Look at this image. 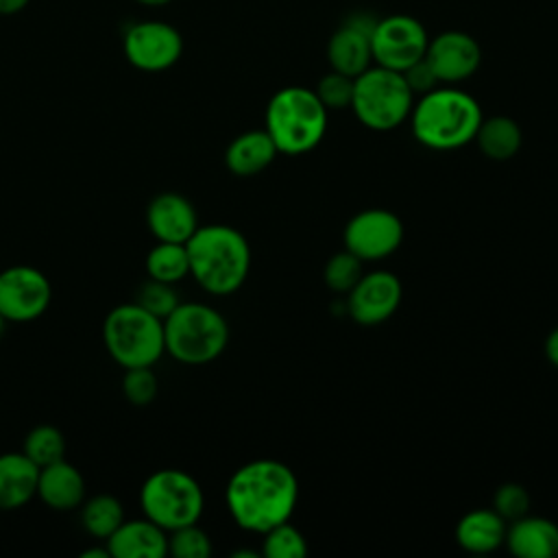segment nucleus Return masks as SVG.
I'll use <instances>...</instances> for the list:
<instances>
[{
  "mask_svg": "<svg viewBox=\"0 0 558 558\" xmlns=\"http://www.w3.org/2000/svg\"><path fill=\"white\" fill-rule=\"evenodd\" d=\"M225 501L231 519L242 530L264 534L290 521L299 501V480L294 471L279 460H253L229 477Z\"/></svg>",
  "mask_w": 558,
  "mask_h": 558,
  "instance_id": "nucleus-1",
  "label": "nucleus"
},
{
  "mask_svg": "<svg viewBox=\"0 0 558 558\" xmlns=\"http://www.w3.org/2000/svg\"><path fill=\"white\" fill-rule=\"evenodd\" d=\"M185 248L192 279L209 294H231L248 277L251 246L235 227L198 225Z\"/></svg>",
  "mask_w": 558,
  "mask_h": 558,
  "instance_id": "nucleus-2",
  "label": "nucleus"
},
{
  "mask_svg": "<svg viewBox=\"0 0 558 558\" xmlns=\"http://www.w3.org/2000/svg\"><path fill=\"white\" fill-rule=\"evenodd\" d=\"M484 120L480 102L453 87L438 85L418 96L410 111V124L416 142L432 150H456L475 140Z\"/></svg>",
  "mask_w": 558,
  "mask_h": 558,
  "instance_id": "nucleus-3",
  "label": "nucleus"
},
{
  "mask_svg": "<svg viewBox=\"0 0 558 558\" xmlns=\"http://www.w3.org/2000/svg\"><path fill=\"white\" fill-rule=\"evenodd\" d=\"M327 107L314 89L290 85L272 94L266 105V133L279 153L303 155L314 150L327 133Z\"/></svg>",
  "mask_w": 558,
  "mask_h": 558,
  "instance_id": "nucleus-4",
  "label": "nucleus"
},
{
  "mask_svg": "<svg viewBox=\"0 0 558 558\" xmlns=\"http://www.w3.org/2000/svg\"><path fill=\"white\" fill-rule=\"evenodd\" d=\"M166 353L181 364L198 366L214 362L229 342L225 316L207 303H179L163 318Z\"/></svg>",
  "mask_w": 558,
  "mask_h": 558,
  "instance_id": "nucleus-5",
  "label": "nucleus"
},
{
  "mask_svg": "<svg viewBox=\"0 0 558 558\" xmlns=\"http://www.w3.org/2000/svg\"><path fill=\"white\" fill-rule=\"evenodd\" d=\"M102 340L111 360L122 368L155 366L166 353L163 320L135 301L116 305L105 316Z\"/></svg>",
  "mask_w": 558,
  "mask_h": 558,
  "instance_id": "nucleus-6",
  "label": "nucleus"
},
{
  "mask_svg": "<svg viewBox=\"0 0 558 558\" xmlns=\"http://www.w3.org/2000/svg\"><path fill=\"white\" fill-rule=\"evenodd\" d=\"M414 107V94L397 70L371 65L353 81L351 111L371 131L401 126Z\"/></svg>",
  "mask_w": 558,
  "mask_h": 558,
  "instance_id": "nucleus-7",
  "label": "nucleus"
},
{
  "mask_svg": "<svg viewBox=\"0 0 558 558\" xmlns=\"http://www.w3.org/2000/svg\"><path fill=\"white\" fill-rule=\"evenodd\" d=\"M140 506L146 519L172 532L198 523L205 495L201 484L181 469H159L150 473L140 488Z\"/></svg>",
  "mask_w": 558,
  "mask_h": 558,
  "instance_id": "nucleus-8",
  "label": "nucleus"
},
{
  "mask_svg": "<svg viewBox=\"0 0 558 558\" xmlns=\"http://www.w3.org/2000/svg\"><path fill=\"white\" fill-rule=\"evenodd\" d=\"M427 44L429 35L416 17L405 13L377 17L371 37L373 63L403 72L425 57Z\"/></svg>",
  "mask_w": 558,
  "mask_h": 558,
  "instance_id": "nucleus-9",
  "label": "nucleus"
},
{
  "mask_svg": "<svg viewBox=\"0 0 558 558\" xmlns=\"http://www.w3.org/2000/svg\"><path fill=\"white\" fill-rule=\"evenodd\" d=\"M50 301L52 286L39 268L17 264L0 270V314L7 323L37 320Z\"/></svg>",
  "mask_w": 558,
  "mask_h": 558,
  "instance_id": "nucleus-10",
  "label": "nucleus"
},
{
  "mask_svg": "<svg viewBox=\"0 0 558 558\" xmlns=\"http://www.w3.org/2000/svg\"><path fill=\"white\" fill-rule=\"evenodd\" d=\"M344 248L362 262L384 259L403 242V222L397 214L381 207H371L355 214L344 227Z\"/></svg>",
  "mask_w": 558,
  "mask_h": 558,
  "instance_id": "nucleus-11",
  "label": "nucleus"
},
{
  "mask_svg": "<svg viewBox=\"0 0 558 558\" xmlns=\"http://www.w3.org/2000/svg\"><path fill=\"white\" fill-rule=\"evenodd\" d=\"M122 46L129 63L142 72H163L172 68L183 52L179 31L157 20L133 24L124 33Z\"/></svg>",
  "mask_w": 558,
  "mask_h": 558,
  "instance_id": "nucleus-12",
  "label": "nucleus"
},
{
  "mask_svg": "<svg viewBox=\"0 0 558 558\" xmlns=\"http://www.w3.org/2000/svg\"><path fill=\"white\" fill-rule=\"evenodd\" d=\"M403 288L395 272H366L347 292V314L360 325H379L397 312Z\"/></svg>",
  "mask_w": 558,
  "mask_h": 558,
  "instance_id": "nucleus-13",
  "label": "nucleus"
},
{
  "mask_svg": "<svg viewBox=\"0 0 558 558\" xmlns=\"http://www.w3.org/2000/svg\"><path fill=\"white\" fill-rule=\"evenodd\" d=\"M425 59L440 85H456L471 78L482 63L480 44L462 31H445L429 39Z\"/></svg>",
  "mask_w": 558,
  "mask_h": 558,
  "instance_id": "nucleus-14",
  "label": "nucleus"
},
{
  "mask_svg": "<svg viewBox=\"0 0 558 558\" xmlns=\"http://www.w3.org/2000/svg\"><path fill=\"white\" fill-rule=\"evenodd\" d=\"M375 22L377 17L371 13H353L333 31L327 44V59L331 70L355 78L373 65L371 37Z\"/></svg>",
  "mask_w": 558,
  "mask_h": 558,
  "instance_id": "nucleus-15",
  "label": "nucleus"
},
{
  "mask_svg": "<svg viewBox=\"0 0 558 558\" xmlns=\"http://www.w3.org/2000/svg\"><path fill=\"white\" fill-rule=\"evenodd\" d=\"M146 227L157 242L185 244L198 229V216L183 194L161 192L146 207Z\"/></svg>",
  "mask_w": 558,
  "mask_h": 558,
  "instance_id": "nucleus-16",
  "label": "nucleus"
},
{
  "mask_svg": "<svg viewBox=\"0 0 558 558\" xmlns=\"http://www.w3.org/2000/svg\"><path fill=\"white\" fill-rule=\"evenodd\" d=\"M111 558H163L168 556V532L150 519H124L105 541Z\"/></svg>",
  "mask_w": 558,
  "mask_h": 558,
  "instance_id": "nucleus-17",
  "label": "nucleus"
},
{
  "mask_svg": "<svg viewBox=\"0 0 558 558\" xmlns=\"http://www.w3.org/2000/svg\"><path fill=\"white\" fill-rule=\"evenodd\" d=\"M37 497L52 510H76L85 501V477L74 464L65 462V458L39 466Z\"/></svg>",
  "mask_w": 558,
  "mask_h": 558,
  "instance_id": "nucleus-18",
  "label": "nucleus"
},
{
  "mask_svg": "<svg viewBox=\"0 0 558 558\" xmlns=\"http://www.w3.org/2000/svg\"><path fill=\"white\" fill-rule=\"evenodd\" d=\"M504 545L517 558H556L558 525L545 517L525 514L508 525Z\"/></svg>",
  "mask_w": 558,
  "mask_h": 558,
  "instance_id": "nucleus-19",
  "label": "nucleus"
},
{
  "mask_svg": "<svg viewBox=\"0 0 558 558\" xmlns=\"http://www.w3.org/2000/svg\"><path fill=\"white\" fill-rule=\"evenodd\" d=\"M39 466L24 451L0 453V510L11 512L37 495Z\"/></svg>",
  "mask_w": 558,
  "mask_h": 558,
  "instance_id": "nucleus-20",
  "label": "nucleus"
},
{
  "mask_svg": "<svg viewBox=\"0 0 558 558\" xmlns=\"http://www.w3.org/2000/svg\"><path fill=\"white\" fill-rule=\"evenodd\" d=\"M279 155L272 137L262 131H246L231 140L225 150V163L235 177H253L266 170Z\"/></svg>",
  "mask_w": 558,
  "mask_h": 558,
  "instance_id": "nucleus-21",
  "label": "nucleus"
},
{
  "mask_svg": "<svg viewBox=\"0 0 558 558\" xmlns=\"http://www.w3.org/2000/svg\"><path fill=\"white\" fill-rule=\"evenodd\" d=\"M508 523L490 510H471L456 525V543L469 554H490L506 541Z\"/></svg>",
  "mask_w": 558,
  "mask_h": 558,
  "instance_id": "nucleus-22",
  "label": "nucleus"
},
{
  "mask_svg": "<svg viewBox=\"0 0 558 558\" xmlns=\"http://www.w3.org/2000/svg\"><path fill=\"white\" fill-rule=\"evenodd\" d=\"M480 150L493 159V161H508L512 159L523 142V133L521 126L517 124V120L508 118V116H490L484 118L475 140Z\"/></svg>",
  "mask_w": 558,
  "mask_h": 558,
  "instance_id": "nucleus-23",
  "label": "nucleus"
},
{
  "mask_svg": "<svg viewBox=\"0 0 558 558\" xmlns=\"http://www.w3.org/2000/svg\"><path fill=\"white\" fill-rule=\"evenodd\" d=\"M124 521V508L113 495L100 493L81 504L83 530L100 541H107Z\"/></svg>",
  "mask_w": 558,
  "mask_h": 558,
  "instance_id": "nucleus-24",
  "label": "nucleus"
},
{
  "mask_svg": "<svg viewBox=\"0 0 558 558\" xmlns=\"http://www.w3.org/2000/svg\"><path fill=\"white\" fill-rule=\"evenodd\" d=\"M148 279L163 283H179L190 275V259L185 244L177 242H157L146 255Z\"/></svg>",
  "mask_w": 558,
  "mask_h": 558,
  "instance_id": "nucleus-25",
  "label": "nucleus"
},
{
  "mask_svg": "<svg viewBox=\"0 0 558 558\" xmlns=\"http://www.w3.org/2000/svg\"><path fill=\"white\" fill-rule=\"evenodd\" d=\"M22 451L37 466H46L65 458V438L54 425H37L26 434Z\"/></svg>",
  "mask_w": 558,
  "mask_h": 558,
  "instance_id": "nucleus-26",
  "label": "nucleus"
},
{
  "mask_svg": "<svg viewBox=\"0 0 558 558\" xmlns=\"http://www.w3.org/2000/svg\"><path fill=\"white\" fill-rule=\"evenodd\" d=\"M262 541V556L266 558H303L307 556V541L305 536L290 525V521H283L270 530H266Z\"/></svg>",
  "mask_w": 558,
  "mask_h": 558,
  "instance_id": "nucleus-27",
  "label": "nucleus"
},
{
  "mask_svg": "<svg viewBox=\"0 0 558 558\" xmlns=\"http://www.w3.org/2000/svg\"><path fill=\"white\" fill-rule=\"evenodd\" d=\"M362 259L357 255H353L351 251H340L333 253L323 270V279L327 283L329 290L338 292V294H347L362 277Z\"/></svg>",
  "mask_w": 558,
  "mask_h": 558,
  "instance_id": "nucleus-28",
  "label": "nucleus"
},
{
  "mask_svg": "<svg viewBox=\"0 0 558 558\" xmlns=\"http://www.w3.org/2000/svg\"><path fill=\"white\" fill-rule=\"evenodd\" d=\"M168 554L174 558H209L211 538L196 523L168 532Z\"/></svg>",
  "mask_w": 558,
  "mask_h": 558,
  "instance_id": "nucleus-29",
  "label": "nucleus"
},
{
  "mask_svg": "<svg viewBox=\"0 0 558 558\" xmlns=\"http://www.w3.org/2000/svg\"><path fill=\"white\" fill-rule=\"evenodd\" d=\"M159 381L153 371V366H135V368H124L122 377V392L131 405H150L157 397Z\"/></svg>",
  "mask_w": 558,
  "mask_h": 558,
  "instance_id": "nucleus-30",
  "label": "nucleus"
},
{
  "mask_svg": "<svg viewBox=\"0 0 558 558\" xmlns=\"http://www.w3.org/2000/svg\"><path fill=\"white\" fill-rule=\"evenodd\" d=\"M353 81H355L353 76H347L342 72L331 70L325 76H320L314 92H316L318 100L327 107V111H331V109H351Z\"/></svg>",
  "mask_w": 558,
  "mask_h": 558,
  "instance_id": "nucleus-31",
  "label": "nucleus"
},
{
  "mask_svg": "<svg viewBox=\"0 0 558 558\" xmlns=\"http://www.w3.org/2000/svg\"><path fill=\"white\" fill-rule=\"evenodd\" d=\"M135 303H140L146 312H150L163 320L181 301H179V294L172 283L148 279L146 283H142Z\"/></svg>",
  "mask_w": 558,
  "mask_h": 558,
  "instance_id": "nucleus-32",
  "label": "nucleus"
},
{
  "mask_svg": "<svg viewBox=\"0 0 558 558\" xmlns=\"http://www.w3.org/2000/svg\"><path fill=\"white\" fill-rule=\"evenodd\" d=\"M493 510L506 523H512V521H517V519L527 514V510H530V493L525 490V486H521L517 482H506L493 495Z\"/></svg>",
  "mask_w": 558,
  "mask_h": 558,
  "instance_id": "nucleus-33",
  "label": "nucleus"
},
{
  "mask_svg": "<svg viewBox=\"0 0 558 558\" xmlns=\"http://www.w3.org/2000/svg\"><path fill=\"white\" fill-rule=\"evenodd\" d=\"M401 74H403V78H405V83H408V87L414 96H423V94H427V92H432L440 85L438 76L434 74V70H432V65L427 63L425 57L418 59L416 63H412Z\"/></svg>",
  "mask_w": 558,
  "mask_h": 558,
  "instance_id": "nucleus-34",
  "label": "nucleus"
},
{
  "mask_svg": "<svg viewBox=\"0 0 558 558\" xmlns=\"http://www.w3.org/2000/svg\"><path fill=\"white\" fill-rule=\"evenodd\" d=\"M545 355L558 368V327L554 331H549V336L545 340Z\"/></svg>",
  "mask_w": 558,
  "mask_h": 558,
  "instance_id": "nucleus-35",
  "label": "nucleus"
},
{
  "mask_svg": "<svg viewBox=\"0 0 558 558\" xmlns=\"http://www.w3.org/2000/svg\"><path fill=\"white\" fill-rule=\"evenodd\" d=\"M28 4V0H0V15H11L22 11Z\"/></svg>",
  "mask_w": 558,
  "mask_h": 558,
  "instance_id": "nucleus-36",
  "label": "nucleus"
},
{
  "mask_svg": "<svg viewBox=\"0 0 558 558\" xmlns=\"http://www.w3.org/2000/svg\"><path fill=\"white\" fill-rule=\"evenodd\" d=\"M81 556H83V558H111L105 543H102L100 547H89V549H85Z\"/></svg>",
  "mask_w": 558,
  "mask_h": 558,
  "instance_id": "nucleus-37",
  "label": "nucleus"
},
{
  "mask_svg": "<svg viewBox=\"0 0 558 558\" xmlns=\"http://www.w3.org/2000/svg\"><path fill=\"white\" fill-rule=\"evenodd\" d=\"M137 2L148 4V7H159V4H166V2H170V0H137Z\"/></svg>",
  "mask_w": 558,
  "mask_h": 558,
  "instance_id": "nucleus-38",
  "label": "nucleus"
},
{
  "mask_svg": "<svg viewBox=\"0 0 558 558\" xmlns=\"http://www.w3.org/2000/svg\"><path fill=\"white\" fill-rule=\"evenodd\" d=\"M4 323H7V320H4V316L0 314V333H2V329H4Z\"/></svg>",
  "mask_w": 558,
  "mask_h": 558,
  "instance_id": "nucleus-39",
  "label": "nucleus"
},
{
  "mask_svg": "<svg viewBox=\"0 0 558 558\" xmlns=\"http://www.w3.org/2000/svg\"><path fill=\"white\" fill-rule=\"evenodd\" d=\"M0 270H2V268H0Z\"/></svg>",
  "mask_w": 558,
  "mask_h": 558,
  "instance_id": "nucleus-40",
  "label": "nucleus"
}]
</instances>
